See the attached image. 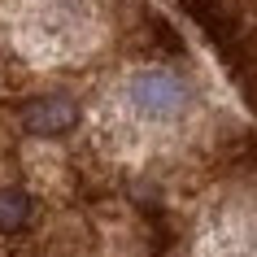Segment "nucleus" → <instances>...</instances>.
<instances>
[{"label": "nucleus", "mask_w": 257, "mask_h": 257, "mask_svg": "<svg viewBox=\"0 0 257 257\" xmlns=\"http://www.w3.org/2000/svg\"><path fill=\"white\" fill-rule=\"evenodd\" d=\"M74 122H79V105L70 96H40L22 109V126L31 136H66Z\"/></svg>", "instance_id": "2"}, {"label": "nucleus", "mask_w": 257, "mask_h": 257, "mask_svg": "<svg viewBox=\"0 0 257 257\" xmlns=\"http://www.w3.org/2000/svg\"><path fill=\"white\" fill-rule=\"evenodd\" d=\"M131 100L144 118H179L188 109V83L170 70H140L131 79Z\"/></svg>", "instance_id": "1"}, {"label": "nucleus", "mask_w": 257, "mask_h": 257, "mask_svg": "<svg viewBox=\"0 0 257 257\" xmlns=\"http://www.w3.org/2000/svg\"><path fill=\"white\" fill-rule=\"evenodd\" d=\"M31 222V196L22 188H0V231H22Z\"/></svg>", "instance_id": "3"}]
</instances>
